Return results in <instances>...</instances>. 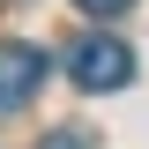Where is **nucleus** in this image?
<instances>
[{"label": "nucleus", "instance_id": "1", "mask_svg": "<svg viewBox=\"0 0 149 149\" xmlns=\"http://www.w3.org/2000/svg\"><path fill=\"white\" fill-rule=\"evenodd\" d=\"M67 74H74V90H90V97H104V90H127V82H134V52H127V37H104V30H90V37L67 52Z\"/></svg>", "mask_w": 149, "mask_h": 149}, {"label": "nucleus", "instance_id": "2", "mask_svg": "<svg viewBox=\"0 0 149 149\" xmlns=\"http://www.w3.org/2000/svg\"><path fill=\"white\" fill-rule=\"evenodd\" d=\"M52 74V52L30 45V37H0V119H15Z\"/></svg>", "mask_w": 149, "mask_h": 149}, {"label": "nucleus", "instance_id": "3", "mask_svg": "<svg viewBox=\"0 0 149 149\" xmlns=\"http://www.w3.org/2000/svg\"><path fill=\"white\" fill-rule=\"evenodd\" d=\"M74 8H82V15H90V22H112V15H127L134 0H74Z\"/></svg>", "mask_w": 149, "mask_h": 149}, {"label": "nucleus", "instance_id": "4", "mask_svg": "<svg viewBox=\"0 0 149 149\" xmlns=\"http://www.w3.org/2000/svg\"><path fill=\"white\" fill-rule=\"evenodd\" d=\"M37 149H90V134H82V127H60V134H45Z\"/></svg>", "mask_w": 149, "mask_h": 149}]
</instances>
